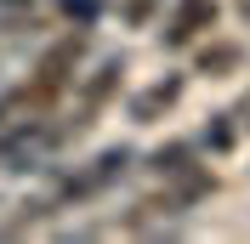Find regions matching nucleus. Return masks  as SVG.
Returning a JSON list of instances; mask_svg holds the SVG:
<instances>
[{
	"instance_id": "39448f33",
	"label": "nucleus",
	"mask_w": 250,
	"mask_h": 244,
	"mask_svg": "<svg viewBox=\"0 0 250 244\" xmlns=\"http://www.w3.org/2000/svg\"><path fill=\"white\" fill-rule=\"evenodd\" d=\"M176 102H182V74H165V80H154L148 91L131 97V120H137V125H154L159 114H171Z\"/></svg>"
},
{
	"instance_id": "7ed1b4c3",
	"label": "nucleus",
	"mask_w": 250,
	"mask_h": 244,
	"mask_svg": "<svg viewBox=\"0 0 250 244\" xmlns=\"http://www.w3.org/2000/svg\"><path fill=\"white\" fill-rule=\"evenodd\" d=\"M216 0H176L171 6V23H165V46H188L199 40L205 29H216Z\"/></svg>"
},
{
	"instance_id": "423d86ee",
	"label": "nucleus",
	"mask_w": 250,
	"mask_h": 244,
	"mask_svg": "<svg viewBox=\"0 0 250 244\" xmlns=\"http://www.w3.org/2000/svg\"><path fill=\"white\" fill-rule=\"evenodd\" d=\"M245 68V46L239 40H210V46L199 51V74L205 80H228V74H239Z\"/></svg>"
},
{
	"instance_id": "1a4fd4ad",
	"label": "nucleus",
	"mask_w": 250,
	"mask_h": 244,
	"mask_svg": "<svg viewBox=\"0 0 250 244\" xmlns=\"http://www.w3.org/2000/svg\"><path fill=\"white\" fill-rule=\"evenodd\" d=\"M103 6H108V0H62V12L74 17V23H91V17L103 12Z\"/></svg>"
},
{
	"instance_id": "9b49d317",
	"label": "nucleus",
	"mask_w": 250,
	"mask_h": 244,
	"mask_svg": "<svg viewBox=\"0 0 250 244\" xmlns=\"http://www.w3.org/2000/svg\"><path fill=\"white\" fill-rule=\"evenodd\" d=\"M239 120H245V131H250V97H245V108H239Z\"/></svg>"
},
{
	"instance_id": "f03ea898",
	"label": "nucleus",
	"mask_w": 250,
	"mask_h": 244,
	"mask_svg": "<svg viewBox=\"0 0 250 244\" xmlns=\"http://www.w3.org/2000/svg\"><path fill=\"white\" fill-rule=\"evenodd\" d=\"M125 170H131V148H103L85 170H74V176L62 182V199H97L103 187H114V182H120Z\"/></svg>"
},
{
	"instance_id": "0eeeda50",
	"label": "nucleus",
	"mask_w": 250,
	"mask_h": 244,
	"mask_svg": "<svg viewBox=\"0 0 250 244\" xmlns=\"http://www.w3.org/2000/svg\"><path fill=\"white\" fill-rule=\"evenodd\" d=\"M188 159H193V148H188V142H165V148L148 153V170H154V176H171V170H182Z\"/></svg>"
},
{
	"instance_id": "f257e3e1",
	"label": "nucleus",
	"mask_w": 250,
	"mask_h": 244,
	"mask_svg": "<svg viewBox=\"0 0 250 244\" xmlns=\"http://www.w3.org/2000/svg\"><path fill=\"white\" fill-rule=\"evenodd\" d=\"M120 80H125V62H120V57L97 62L91 74L80 80V114H74V120H62V125H68V137H74V131H85V125H91V114H103V108L114 102Z\"/></svg>"
},
{
	"instance_id": "20e7f679",
	"label": "nucleus",
	"mask_w": 250,
	"mask_h": 244,
	"mask_svg": "<svg viewBox=\"0 0 250 244\" xmlns=\"http://www.w3.org/2000/svg\"><path fill=\"white\" fill-rule=\"evenodd\" d=\"M159 182H165V193H171L176 204H182V210H193L199 199H210V193H216V176H210V165H199V159H188L182 170L159 176Z\"/></svg>"
},
{
	"instance_id": "9d476101",
	"label": "nucleus",
	"mask_w": 250,
	"mask_h": 244,
	"mask_svg": "<svg viewBox=\"0 0 250 244\" xmlns=\"http://www.w3.org/2000/svg\"><path fill=\"white\" fill-rule=\"evenodd\" d=\"M148 12H154V0H125V17L131 23H148Z\"/></svg>"
},
{
	"instance_id": "6e6552de",
	"label": "nucleus",
	"mask_w": 250,
	"mask_h": 244,
	"mask_svg": "<svg viewBox=\"0 0 250 244\" xmlns=\"http://www.w3.org/2000/svg\"><path fill=\"white\" fill-rule=\"evenodd\" d=\"M233 142H239L233 114H216V120L205 125V148H210V153H233Z\"/></svg>"
}]
</instances>
